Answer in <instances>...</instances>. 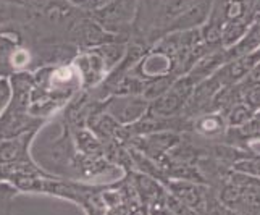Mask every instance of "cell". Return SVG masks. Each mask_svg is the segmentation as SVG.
<instances>
[{"mask_svg":"<svg viewBox=\"0 0 260 215\" xmlns=\"http://www.w3.org/2000/svg\"><path fill=\"white\" fill-rule=\"evenodd\" d=\"M75 2H78V4H87V2H91V0H75Z\"/></svg>","mask_w":260,"mask_h":215,"instance_id":"8992f818","label":"cell"},{"mask_svg":"<svg viewBox=\"0 0 260 215\" xmlns=\"http://www.w3.org/2000/svg\"><path fill=\"white\" fill-rule=\"evenodd\" d=\"M149 107L150 102L142 96H115L107 102V112L116 123L128 127L144 118Z\"/></svg>","mask_w":260,"mask_h":215,"instance_id":"6da1fadb","label":"cell"},{"mask_svg":"<svg viewBox=\"0 0 260 215\" xmlns=\"http://www.w3.org/2000/svg\"><path fill=\"white\" fill-rule=\"evenodd\" d=\"M226 125H228L226 118H223L221 115L207 113L194 121V130L197 133H201L205 138H213V136H217V134H221Z\"/></svg>","mask_w":260,"mask_h":215,"instance_id":"7a4b0ae2","label":"cell"},{"mask_svg":"<svg viewBox=\"0 0 260 215\" xmlns=\"http://www.w3.org/2000/svg\"><path fill=\"white\" fill-rule=\"evenodd\" d=\"M255 116V112L252 109H249V107L244 104V102H239L236 105H233L231 109L226 112V123L228 127L231 128H241L244 127L247 121H250Z\"/></svg>","mask_w":260,"mask_h":215,"instance_id":"3957f363","label":"cell"},{"mask_svg":"<svg viewBox=\"0 0 260 215\" xmlns=\"http://www.w3.org/2000/svg\"><path fill=\"white\" fill-rule=\"evenodd\" d=\"M233 170L260 180V156L252 154V156H247L244 159L238 160V162L233 165Z\"/></svg>","mask_w":260,"mask_h":215,"instance_id":"277c9868","label":"cell"},{"mask_svg":"<svg viewBox=\"0 0 260 215\" xmlns=\"http://www.w3.org/2000/svg\"><path fill=\"white\" fill-rule=\"evenodd\" d=\"M12 86L7 78H0V115L4 113L7 105L12 101Z\"/></svg>","mask_w":260,"mask_h":215,"instance_id":"5b68a950","label":"cell"}]
</instances>
